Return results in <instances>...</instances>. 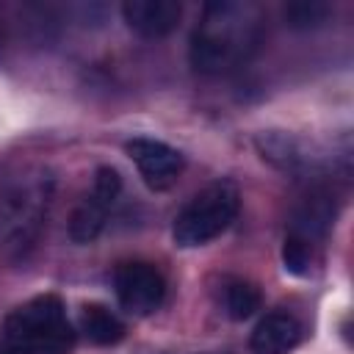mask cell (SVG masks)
I'll use <instances>...</instances> for the list:
<instances>
[{
    "instance_id": "6da1fadb",
    "label": "cell",
    "mask_w": 354,
    "mask_h": 354,
    "mask_svg": "<svg viewBox=\"0 0 354 354\" xmlns=\"http://www.w3.org/2000/svg\"><path fill=\"white\" fill-rule=\"evenodd\" d=\"M263 30L260 8L238 0H218L202 8L188 44V61L202 75H221L241 66L257 47Z\"/></svg>"
},
{
    "instance_id": "7a4b0ae2",
    "label": "cell",
    "mask_w": 354,
    "mask_h": 354,
    "mask_svg": "<svg viewBox=\"0 0 354 354\" xmlns=\"http://www.w3.org/2000/svg\"><path fill=\"white\" fill-rule=\"evenodd\" d=\"M3 343L14 354H66L75 332L64 301L55 293H41L11 310L3 324Z\"/></svg>"
},
{
    "instance_id": "3957f363",
    "label": "cell",
    "mask_w": 354,
    "mask_h": 354,
    "mask_svg": "<svg viewBox=\"0 0 354 354\" xmlns=\"http://www.w3.org/2000/svg\"><path fill=\"white\" fill-rule=\"evenodd\" d=\"M241 194L232 183H210L174 216L171 238L180 249H196L216 241L238 216Z\"/></svg>"
},
{
    "instance_id": "277c9868",
    "label": "cell",
    "mask_w": 354,
    "mask_h": 354,
    "mask_svg": "<svg viewBox=\"0 0 354 354\" xmlns=\"http://www.w3.org/2000/svg\"><path fill=\"white\" fill-rule=\"evenodd\" d=\"M113 293L122 310L136 318H147L166 301V277L155 263L130 260L113 271Z\"/></svg>"
},
{
    "instance_id": "5b68a950",
    "label": "cell",
    "mask_w": 354,
    "mask_h": 354,
    "mask_svg": "<svg viewBox=\"0 0 354 354\" xmlns=\"http://www.w3.org/2000/svg\"><path fill=\"white\" fill-rule=\"evenodd\" d=\"M122 194V177L113 166H100L94 171V183L91 191L80 199V205L75 207L72 218H69V238L75 243H91L100 238V232L105 230L108 213L113 210L116 199Z\"/></svg>"
},
{
    "instance_id": "8992f818",
    "label": "cell",
    "mask_w": 354,
    "mask_h": 354,
    "mask_svg": "<svg viewBox=\"0 0 354 354\" xmlns=\"http://www.w3.org/2000/svg\"><path fill=\"white\" fill-rule=\"evenodd\" d=\"M130 160L136 163L141 180L152 188V191H163L169 185H174V180L183 174V155L180 149H174L166 141L149 138V136H136L124 144Z\"/></svg>"
},
{
    "instance_id": "52a82bcc",
    "label": "cell",
    "mask_w": 354,
    "mask_h": 354,
    "mask_svg": "<svg viewBox=\"0 0 354 354\" xmlns=\"http://www.w3.org/2000/svg\"><path fill=\"white\" fill-rule=\"evenodd\" d=\"M122 17L130 30L144 39L169 36L183 17V6L174 0H127L122 6Z\"/></svg>"
},
{
    "instance_id": "ba28073f",
    "label": "cell",
    "mask_w": 354,
    "mask_h": 354,
    "mask_svg": "<svg viewBox=\"0 0 354 354\" xmlns=\"http://www.w3.org/2000/svg\"><path fill=\"white\" fill-rule=\"evenodd\" d=\"M301 335L304 329L299 318L285 310H277L257 321L249 337V351L252 354H290L301 343Z\"/></svg>"
},
{
    "instance_id": "9c48e42d",
    "label": "cell",
    "mask_w": 354,
    "mask_h": 354,
    "mask_svg": "<svg viewBox=\"0 0 354 354\" xmlns=\"http://www.w3.org/2000/svg\"><path fill=\"white\" fill-rule=\"evenodd\" d=\"M80 332L94 346H116L124 337V324L105 304H86L80 310Z\"/></svg>"
},
{
    "instance_id": "30bf717a",
    "label": "cell",
    "mask_w": 354,
    "mask_h": 354,
    "mask_svg": "<svg viewBox=\"0 0 354 354\" xmlns=\"http://www.w3.org/2000/svg\"><path fill=\"white\" fill-rule=\"evenodd\" d=\"M260 290L246 279H230L224 285V310L232 321H246L260 310Z\"/></svg>"
},
{
    "instance_id": "8fae6325",
    "label": "cell",
    "mask_w": 354,
    "mask_h": 354,
    "mask_svg": "<svg viewBox=\"0 0 354 354\" xmlns=\"http://www.w3.org/2000/svg\"><path fill=\"white\" fill-rule=\"evenodd\" d=\"M282 263H285V271H290L296 277L310 274V266H313V243L288 232L285 235V243H282Z\"/></svg>"
},
{
    "instance_id": "7c38bea8",
    "label": "cell",
    "mask_w": 354,
    "mask_h": 354,
    "mask_svg": "<svg viewBox=\"0 0 354 354\" xmlns=\"http://www.w3.org/2000/svg\"><path fill=\"white\" fill-rule=\"evenodd\" d=\"M329 17V6L318 0H296L285 6V19L290 28H315Z\"/></svg>"
}]
</instances>
